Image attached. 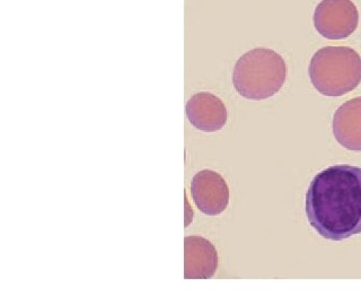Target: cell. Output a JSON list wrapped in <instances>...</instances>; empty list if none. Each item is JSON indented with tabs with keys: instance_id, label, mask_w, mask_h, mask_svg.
I'll use <instances>...</instances> for the list:
<instances>
[{
	"instance_id": "1",
	"label": "cell",
	"mask_w": 361,
	"mask_h": 305,
	"mask_svg": "<svg viewBox=\"0 0 361 305\" xmlns=\"http://www.w3.org/2000/svg\"><path fill=\"white\" fill-rule=\"evenodd\" d=\"M310 226L326 240L361 233V167L333 165L314 177L306 193Z\"/></svg>"
},
{
	"instance_id": "2",
	"label": "cell",
	"mask_w": 361,
	"mask_h": 305,
	"mask_svg": "<svg viewBox=\"0 0 361 305\" xmlns=\"http://www.w3.org/2000/svg\"><path fill=\"white\" fill-rule=\"evenodd\" d=\"M286 79L285 59L272 49H252L237 60L233 71V85L237 93L254 101L276 95Z\"/></svg>"
},
{
	"instance_id": "3",
	"label": "cell",
	"mask_w": 361,
	"mask_h": 305,
	"mask_svg": "<svg viewBox=\"0 0 361 305\" xmlns=\"http://www.w3.org/2000/svg\"><path fill=\"white\" fill-rule=\"evenodd\" d=\"M308 73L322 95H345L360 84V54L349 47H324L312 56Z\"/></svg>"
},
{
	"instance_id": "4",
	"label": "cell",
	"mask_w": 361,
	"mask_h": 305,
	"mask_svg": "<svg viewBox=\"0 0 361 305\" xmlns=\"http://www.w3.org/2000/svg\"><path fill=\"white\" fill-rule=\"evenodd\" d=\"M313 20L321 37L347 39L358 28L359 11L353 0H322L316 6Z\"/></svg>"
},
{
	"instance_id": "5",
	"label": "cell",
	"mask_w": 361,
	"mask_h": 305,
	"mask_svg": "<svg viewBox=\"0 0 361 305\" xmlns=\"http://www.w3.org/2000/svg\"><path fill=\"white\" fill-rule=\"evenodd\" d=\"M191 196L199 210L208 216H217L228 207V184L212 169H202L193 177Z\"/></svg>"
},
{
	"instance_id": "6",
	"label": "cell",
	"mask_w": 361,
	"mask_h": 305,
	"mask_svg": "<svg viewBox=\"0 0 361 305\" xmlns=\"http://www.w3.org/2000/svg\"><path fill=\"white\" fill-rule=\"evenodd\" d=\"M217 268V250L210 241L199 235L184 239L185 280H210Z\"/></svg>"
},
{
	"instance_id": "7",
	"label": "cell",
	"mask_w": 361,
	"mask_h": 305,
	"mask_svg": "<svg viewBox=\"0 0 361 305\" xmlns=\"http://www.w3.org/2000/svg\"><path fill=\"white\" fill-rule=\"evenodd\" d=\"M185 111L190 124L204 133L223 129L228 116L224 102L208 92H200L192 96L186 103Z\"/></svg>"
},
{
	"instance_id": "8",
	"label": "cell",
	"mask_w": 361,
	"mask_h": 305,
	"mask_svg": "<svg viewBox=\"0 0 361 305\" xmlns=\"http://www.w3.org/2000/svg\"><path fill=\"white\" fill-rule=\"evenodd\" d=\"M333 135L350 150H361V96L344 102L333 116Z\"/></svg>"
}]
</instances>
